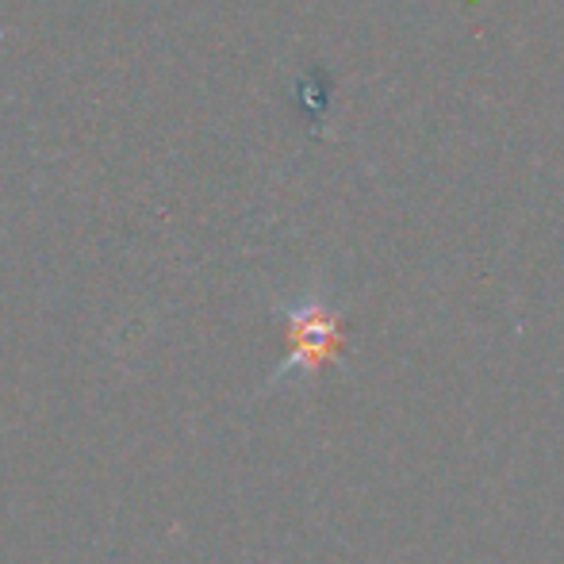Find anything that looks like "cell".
Segmentation results:
<instances>
[{
	"label": "cell",
	"instance_id": "1",
	"mask_svg": "<svg viewBox=\"0 0 564 564\" xmlns=\"http://www.w3.org/2000/svg\"><path fill=\"white\" fill-rule=\"evenodd\" d=\"M284 319H289L292 349L269 384H281V380H289V377H312L323 365L335 361L338 346H341V319L323 296H307V300H300V304H292L289 312H284Z\"/></svg>",
	"mask_w": 564,
	"mask_h": 564
}]
</instances>
